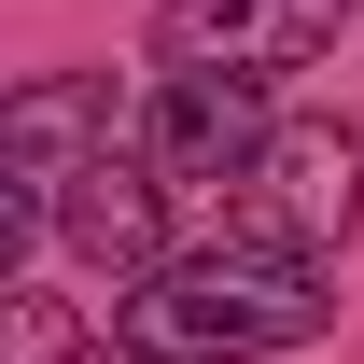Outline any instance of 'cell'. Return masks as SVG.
<instances>
[{
	"label": "cell",
	"instance_id": "6da1fadb",
	"mask_svg": "<svg viewBox=\"0 0 364 364\" xmlns=\"http://www.w3.org/2000/svg\"><path fill=\"white\" fill-rule=\"evenodd\" d=\"M322 252H280V238H196L127 294V336L140 350H196V364H238V350H294L322 336Z\"/></svg>",
	"mask_w": 364,
	"mask_h": 364
},
{
	"label": "cell",
	"instance_id": "7a4b0ae2",
	"mask_svg": "<svg viewBox=\"0 0 364 364\" xmlns=\"http://www.w3.org/2000/svg\"><path fill=\"white\" fill-rule=\"evenodd\" d=\"M225 225L280 238V252H336V238L364 225V140L350 127H267L252 168L225 182Z\"/></svg>",
	"mask_w": 364,
	"mask_h": 364
},
{
	"label": "cell",
	"instance_id": "3957f363",
	"mask_svg": "<svg viewBox=\"0 0 364 364\" xmlns=\"http://www.w3.org/2000/svg\"><path fill=\"white\" fill-rule=\"evenodd\" d=\"M112 140H140L127 112H112V70H43V85L0 112V182H14V238H43L56 210H70V182L112 154Z\"/></svg>",
	"mask_w": 364,
	"mask_h": 364
},
{
	"label": "cell",
	"instance_id": "277c9868",
	"mask_svg": "<svg viewBox=\"0 0 364 364\" xmlns=\"http://www.w3.org/2000/svg\"><path fill=\"white\" fill-rule=\"evenodd\" d=\"M364 0H154V70H238V85H280L309 70Z\"/></svg>",
	"mask_w": 364,
	"mask_h": 364
},
{
	"label": "cell",
	"instance_id": "5b68a950",
	"mask_svg": "<svg viewBox=\"0 0 364 364\" xmlns=\"http://www.w3.org/2000/svg\"><path fill=\"white\" fill-rule=\"evenodd\" d=\"M56 238H70V252H85V267L112 280V294H140V280L168 267V168H154L140 140H112V154H98V168L70 182Z\"/></svg>",
	"mask_w": 364,
	"mask_h": 364
},
{
	"label": "cell",
	"instance_id": "8992f818",
	"mask_svg": "<svg viewBox=\"0 0 364 364\" xmlns=\"http://www.w3.org/2000/svg\"><path fill=\"white\" fill-rule=\"evenodd\" d=\"M252 140H267V98L238 85V70H168L154 112H140V154H154L168 182H238Z\"/></svg>",
	"mask_w": 364,
	"mask_h": 364
},
{
	"label": "cell",
	"instance_id": "52a82bcc",
	"mask_svg": "<svg viewBox=\"0 0 364 364\" xmlns=\"http://www.w3.org/2000/svg\"><path fill=\"white\" fill-rule=\"evenodd\" d=\"M14 364H70V309L56 294H14Z\"/></svg>",
	"mask_w": 364,
	"mask_h": 364
},
{
	"label": "cell",
	"instance_id": "ba28073f",
	"mask_svg": "<svg viewBox=\"0 0 364 364\" xmlns=\"http://www.w3.org/2000/svg\"><path fill=\"white\" fill-rule=\"evenodd\" d=\"M140 364H196V350H140Z\"/></svg>",
	"mask_w": 364,
	"mask_h": 364
}]
</instances>
